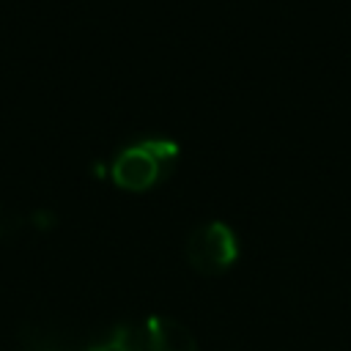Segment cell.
I'll return each instance as SVG.
<instances>
[{
	"label": "cell",
	"mask_w": 351,
	"mask_h": 351,
	"mask_svg": "<svg viewBox=\"0 0 351 351\" xmlns=\"http://www.w3.org/2000/svg\"><path fill=\"white\" fill-rule=\"evenodd\" d=\"M178 159V143L170 137H140L123 145L110 165V176L118 186L148 189L162 181Z\"/></svg>",
	"instance_id": "6da1fadb"
},
{
	"label": "cell",
	"mask_w": 351,
	"mask_h": 351,
	"mask_svg": "<svg viewBox=\"0 0 351 351\" xmlns=\"http://www.w3.org/2000/svg\"><path fill=\"white\" fill-rule=\"evenodd\" d=\"M184 252L195 271L222 274L225 269H230V263L239 255V239L228 222L208 219V222L192 228V233L186 236Z\"/></svg>",
	"instance_id": "7a4b0ae2"
},
{
	"label": "cell",
	"mask_w": 351,
	"mask_h": 351,
	"mask_svg": "<svg viewBox=\"0 0 351 351\" xmlns=\"http://www.w3.org/2000/svg\"><path fill=\"white\" fill-rule=\"evenodd\" d=\"M132 351H197L192 332L167 315H148L134 321Z\"/></svg>",
	"instance_id": "3957f363"
},
{
	"label": "cell",
	"mask_w": 351,
	"mask_h": 351,
	"mask_svg": "<svg viewBox=\"0 0 351 351\" xmlns=\"http://www.w3.org/2000/svg\"><path fill=\"white\" fill-rule=\"evenodd\" d=\"M19 337L25 351H82V340H85L52 324H27Z\"/></svg>",
	"instance_id": "277c9868"
},
{
	"label": "cell",
	"mask_w": 351,
	"mask_h": 351,
	"mask_svg": "<svg viewBox=\"0 0 351 351\" xmlns=\"http://www.w3.org/2000/svg\"><path fill=\"white\" fill-rule=\"evenodd\" d=\"M132 343H134V324L118 321L85 335L82 351H132Z\"/></svg>",
	"instance_id": "5b68a950"
},
{
	"label": "cell",
	"mask_w": 351,
	"mask_h": 351,
	"mask_svg": "<svg viewBox=\"0 0 351 351\" xmlns=\"http://www.w3.org/2000/svg\"><path fill=\"white\" fill-rule=\"evenodd\" d=\"M19 225H22V217H19L14 208H8L5 203H0V239H5V236H11V233H16V230H19Z\"/></svg>",
	"instance_id": "8992f818"
}]
</instances>
